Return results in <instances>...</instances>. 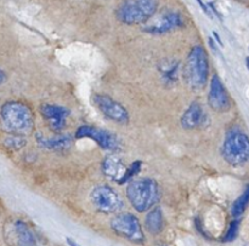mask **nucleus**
Listing matches in <instances>:
<instances>
[{
  "instance_id": "a211bd4d",
  "label": "nucleus",
  "mask_w": 249,
  "mask_h": 246,
  "mask_svg": "<svg viewBox=\"0 0 249 246\" xmlns=\"http://www.w3.org/2000/svg\"><path fill=\"white\" fill-rule=\"evenodd\" d=\"M179 69H180V63L178 61H165L163 66H160V75L164 79L165 82L168 84H173L178 80L179 77Z\"/></svg>"
},
{
  "instance_id": "0eeeda50",
  "label": "nucleus",
  "mask_w": 249,
  "mask_h": 246,
  "mask_svg": "<svg viewBox=\"0 0 249 246\" xmlns=\"http://www.w3.org/2000/svg\"><path fill=\"white\" fill-rule=\"evenodd\" d=\"M111 228L119 237L125 238L133 243H143L145 235H143L142 228L140 222L135 215L129 213H119L116 217L112 218Z\"/></svg>"
},
{
  "instance_id": "39448f33",
  "label": "nucleus",
  "mask_w": 249,
  "mask_h": 246,
  "mask_svg": "<svg viewBox=\"0 0 249 246\" xmlns=\"http://www.w3.org/2000/svg\"><path fill=\"white\" fill-rule=\"evenodd\" d=\"M221 154L232 166H243L249 163V137L240 130H231L226 133Z\"/></svg>"
},
{
  "instance_id": "20e7f679",
  "label": "nucleus",
  "mask_w": 249,
  "mask_h": 246,
  "mask_svg": "<svg viewBox=\"0 0 249 246\" xmlns=\"http://www.w3.org/2000/svg\"><path fill=\"white\" fill-rule=\"evenodd\" d=\"M160 0H123L116 10V16L122 23H146L155 16Z\"/></svg>"
},
{
  "instance_id": "5701e85b",
  "label": "nucleus",
  "mask_w": 249,
  "mask_h": 246,
  "mask_svg": "<svg viewBox=\"0 0 249 246\" xmlns=\"http://www.w3.org/2000/svg\"><path fill=\"white\" fill-rule=\"evenodd\" d=\"M66 242H67V244L70 246H82L78 244L77 242H74V240L72 239V238H66Z\"/></svg>"
},
{
  "instance_id": "f257e3e1",
  "label": "nucleus",
  "mask_w": 249,
  "mask_h": 246,
  "mask_svg": "<svg viewBox=\"0 0 249 246\" xmlns=\"http://www.w3.org/2000/svg\"><path fill=\"white\" fill-rule=\"evenodd\" d=\"M2 129L11 135L27 136L33 132L34 115L32 109L22 102L5 103L0 111Z\"/></svg>"
},
{
  "instance_id": "aec40b11",
  "label": "nucleus",
  "mask_w": 249,
  "mask_h": 246,
  "mask_svg": "<svg viewBox=\"0 0 249 246\" xmlns=\"http://www.w3.org/2000/svg\"><path fill=\"white\" fill-rule=\"evenodd\" d=\"M5 146H6V147H9L10 149L18 150L26 146V140L23 138V136L11 135V136H9L6 140H5Z\"/></svg>"
},
{
  "instance_id": "2eb2a0df",
  "label": "nucleus",
  "mask_w": 249,
  "mask_h": 246,
  "mask_svg": "<svg viewBox=\"0 0 249 246\" xmlns=\"http://www.w3.org/2000/svg\"><path fill=\"white\" fill-rule=\"evenodd\" d=\"M36 140L41 148L49 150H66L73 143V137L70 135H56L53 137H45L41 133H36Z\"/></svg>"
},
{
  "instance_id": "f03ea898",
  "label": "nucleus",
  "mask_w": 249,
  "mask_h": 246,
  "mask_svg": "<svg viewBox=\"0 0 249 246\" xmlns=\"http://www.w3.org/2000/svg\"><path fill=\"white\" fill-rule=\"evenodd\" d=\"M182 77L191 90H202L209 78V60L203 46L196 45L187 55L182 68Z\"/></svg>"
},
{
  "instance_id": "b1692460",
  "label": "nucleus",
  "mask_w": 249,
  "mask_h": 246,
  "mask_svg": "<svg viewBox=\"0 0 249 246\" xmlns=\"http://www.w3.org/2000/svg\"><path fill=\"white\" fill-rule=\"evenodd\" d=\"M5 80H6V74H5V73L0 69V85L4 84Z\"/></svg>"
},
{
  "instance_id": "bb28decb",
  "label": "nucleus",
  "mask_w": 249,
  "mask_h": 246,
  "mask_svg": "<svg viewBox=\"0 0 249 246\" xmlns=\"http://www.w3.org/2000/svg\"><path fill=\"white\" fill-rule=\"evenodd\" d=\"M157 246H167L165 244H160V245H157Z\"/></svg>"
},
{
  "instance_id": "7ed1b4c3",
  "label": "nucleus",
  "mask_w": 249,
  "mask_h": 246,
  "mask_svg": "<svg viewBox=\"0 0 249 246\" xmlns=\"http://www.w3.org/2000/svg\"><path fill=\"white\" fill-rule=\"evenodd\" d=\"M126 197L131 206L138 213H146L155 208L160 199V191L157 182L151 179H139L129 182Z\"/></svg>"
},
{
  "instance_id": "412c9836",
  "label": "nucleus",
  "mask_w": 249,
  "mask_h": 246,
  "mask_svg": "<svg viewBox=\"0 0 249 246\" xmlns=\"http://www.w3.org/2000/svg\"><path fill=\"white\" fill-rule=\"evenodd\" d=\"M238 228H240V222L237 220L232 221L230 223V227H229L228 232H226L225 237H224V242L229 243V242H232V240L236 239L238 234Z\"/></svg>"
},
{
  "instance_id": "393cba45",
  "label": "nucleus",
  "mask_w": 249,
  "mask_h": 246,
  "mask_svg": "<svg viewBox=\"0 0 249 246\" xmlns=\"http://www.w3.org/2000/svg\"><path fill=\"white\" fill-rule=\"evenodd\" d=\"M235 1L237 2H241V4H248L249 0H235Z\"/></svg>"
},
{
  "instance_id": "ddd939ff",
  "label": "nucleus",
  "mask_w": 249,
  "mask_h": 246,
  "mask_svg": "<svg viewBox=\"0 0 249 246\" xmlns=\"http://www.w3.org/2000/svg\"><path fill=\"white\" fill-rule=\"evenodd\" d=\"M40 114L48 123L53 132L60 133L66 128V120L70 115V111L66 107L57 104H41Z\"/></svg>"
},
{
  "instance_id": "dca6fc26",
  "label": "nucleus",
  "mask_w": 249,
  "mask_h": 246,
  "mask_svg": "<svg viewBox=\"0 0 249 246\" xmlns=\"http://www.w3.org/2000/svg\"><path fill=\"white\" fill-rule=\"evenodd\" d=\"M145 227L147 232L152 235H157L164 230V217H163L162 209L152 208L150 213L146 215Z\"/></svg>"
},
{
  "instance_id": "6ab92c4d",
  "label": "nucleus",
  "mask_w": 249,
  "mask_h": 246,
  "mask_svg": "<svg viewBox=\"0 0 249 246\" xmlns=\"http://www.w3.org/2000/svg\"><path fill=\"white\" fill-rule=\"evenodd\" d=\"M249 204V186L245 189L242 194L236 199V201L233 203L232 209H231V213H232L233 217L238 218L240 216H242V213H245V210L247 209Z\"/></svg>"
},
{
  "instance_id": "423d86ee",
  "label": "nucleus",
  "mask_w": 249,
  "mask_h": 246,
  "mask_svg": "<svg viewBox=\"0 0 249 246\" xmlns=\"http://www.w3.org/2000/svg\"><path fill=\"white\" fill-rule=\"evenodd\" d=\"M141 162H134L130 166L126 167L122 159L117 155H108L102 163V172L105 176L118 184L130 182L136 174L140 172Z\"/></svg>"
},
{
  "instance_id": "f3484780",
  "label": "nucleus",
  "mask_w": 249,
  "mask_h": 246,
  "mask_svg": "<svg viewBox=\"0 0 249 246\" xmlns=\"http://www.w3.org/2000/svg\"><path fill=\"white\" fill-rule=\"evenodd\" d=\"M15 233H16L17 245L18 246H36L33 232L24 222L17 221L15 223Z\"/></svg>"
},
{
  "instance_id": "9b49d317",
  "label": "nucleus",
  "mask_w": 249,
  "mask_h": 246,
  "mask_svg": "<svg viewBox=\"0 0 249 246\" xmlns=\"http://www.w3.org/2000/svg\"><path fill=\"white\" fill-rule=\"evenodd\" d=\"M94 103L99 108V111L109 120L122 124V125H126L129 123L128 111L119 102L114 101L107 95H95Z\"/></svg>"
},
{
  "instance_id": "4468645a",
  "label": "nucleus",
  "mask_w": 249,
  "mask_h": 246,
  "mask_svg": "<svg viewBox=\"0 0 249 246\" xmlns=\"http://www.w3.org/2000/svg\"><path fill=\"white\" fill-rule=\"evenodd\" d=\"M206 120L207 115L203 107L198 102H194L182 114L181 126L186 130H195V129H198L204 125Z\"/></svg>"
},
{
  "instance_id": "6e6552de",
  "label": "nucleus",
  "mask_w": 249,
  "mask_h": 246,
  "mask_svg": "<svg viewBox=\"0 0 249 246\" xmlns=\"http://www.w3.org/2000/svg\"><path fill=\"white\" fill-rule=\"evenodd\" d=\"M90 199L94 208L102 213H116L124 206L119 194L106 184L97 186L96 188L92 189Z\"/></svg>"
},
{
  "instance_id": "1a4fd4ad",
  "label": "nucleus",
  "mask_w": 249,
  "mask_h": 246,
  "mask_svg": "<svg viewBox=\"0 0 249 246\" xmlns=\"http://www.w3.org/2000/svg\"><path fill=\"white\" fill-rule=\"evenodd\" d=\"M184 17L178 11H167L164 14L151 18L143 24L142 31L148 34L155 35H162L169 32L177 31V29L184 27Z\"/></svg>"
},
{
  "instance_id": "a878e982",
  "label": "nucleus",
  "mask_w": 249,
  "mask_h": 246,
  "mask_svg": "<svg viewBox=\"0 0 249 246\" xmlns=\"http://www.w3.org/2000/svg\"><path fill=\"white\" fill-rule=\"evenodd\" d=\"M246 66H247V68H248V70H249V57L246 58Z\"/></svg>"
},
{
  "instance_id": "4be33fe9",
  "label": "nucleus",
  "mask_w": 249,
  "mask_h": 246,
  "mask_svg": "<svg viewBox=\"0 0 249 246\" xmlns=\"http://www.w3.org/2000/svg\"><path fill=\"white\" fill-rule=\"evenodd\" d=\"M197 1H198V4L201 5V7L204 10V12H206L207 15H211V11H209V9H208V7H207V5L202 2V0H197Z\"/></svg>"
},
{
  "instance_id": "9d476101",
  "label": "nucleus",
  "mask_w": 249,
  "mask_h": 246,
  "mask_svg": "<svg viewBox=\"0 0 249 246\" xmlns=\"http://www.w3.org/2000/svg\"><path fill=\"white\" fill-rule=\"evenodd\" d=\"M91 138L105 150H118L121 147L118 137L114 133L104 129L94 128L91 125H82L75 131V138Z\"/></svg>"
},
{
  "instance_id": "f8f14e48",
  "label": "nucleus",
  "mask_w": 249,
  "mask_h": 246,
  "mask_svg": "<svg viewBox=\"0 0 249 246\" xmlns=\"http://www.w3.org/2000/svg\"><path fill=\"white\" fill-rule=\"evenodd\" d=\"M208 103L213 111L219 113H225L231 108L230 95L228 90L224 86L223 82L220 80L218 74H214L211 79V86H209Z\"/></svg>"
}]
</instances>
